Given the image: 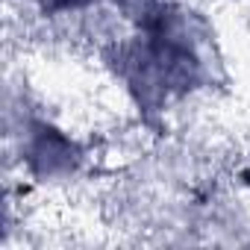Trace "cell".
I'll return each mask as SVG.
<instances>
[{
  "label": "cell",
  "mask_w": 250,
  "mask_h": 250,
  "mask_svg": "<svg viewBox=\"0 0 250 250\" xmlns=\"http://www.w3.org/2000/svg\"><path fill=\"white\" fill-rule=\"evenodd\" d=\"M235 180H238V186H241V188H247V191H250V162L238 168V174H235Z\"/></svg>",
  "instance_id": "277c9868"
},
{
  "label": "cell",
  "mask_w": 250,
  "mask_h": 250,
  "mask_svg": "<svg viewBox=\"0 0 250 250\" xmlns=\"http://www.w3.org/2000/svg\"><path fill=\"white\" fill-rule=\"evenodd\" d=\"M33 6L47 21H65V18H83L103 6L112 9V0H33Z\"/></svg>",
  "instance_id": "3957f363"
},
{
  "label": "cell",
  "mask_w": 250,
  "mask_h": 250,
  "mask_svg": "<svg viewBox=\"0 0 250 250\" xmlns=\"http://www.w3.org/2000/svg\"><path fill=\"white\" fill-rule=\"evenodd\" d=\"M103 62L127 106L153 127L177 103L212 85L215 33L200 9L183 0H156L130 24V36L109 44Z\"/></svg>",
  "instance_id": "6da1fadb"
},
{
  "label": "cell",
  "mask_w": 250,
  "mask_h": 250,
  "mask_svg": "<svg viewBox=\"0 0 250 250\" xmlns=\"http://www.w3.org/2000/svg\"><path fill=\"white\" fill-rule=\"evenodd\" d=\"M15 153L21 177L42 188H62L77 183L91 165L88 142L44 115H33L21 124Z\"/></svg>",
  "instance_id": "7a4b0ae2"
}]
</instances>
